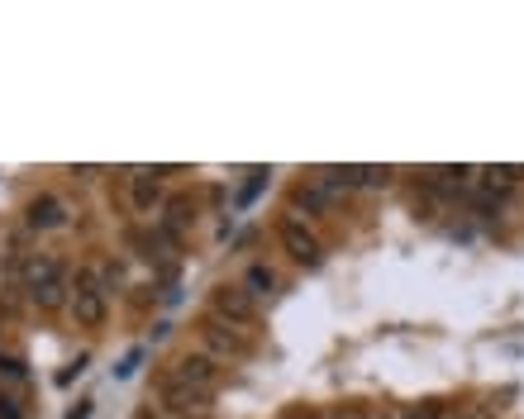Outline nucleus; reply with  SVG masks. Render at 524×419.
Wrapping results in <instances>:
<instances>
[{
    "instance_id": "1",
    "label": "nucleus",
    "mask_w": 524,
    "mask_h": 419,
    "mask_svg": "<svg viewBox=\"0 0 524 419\" xmlns=\"http://www.w3.org/2000/svg\"><path fill=\"white\" fill-rule=\"evenodd\" d=\"M72 314H77L81 329H105V320H110V291L96 281V271H77Z\"/></svg>"
},
{
    "instance_id": "2",
    "label": "nucleus",
    "mask_w": 524,
    "mask_h": 419,
    "mask_svg": "<svg viewBox=\"0 0 524 419\" xmlns=\"http://www.w3.org/2000/svg\"><path fill=\"white\" fill-rule=\"evenodd\" d=\"M277 239L291 253V262H301V267H320L324 262V243H320V234H314L301 215H282L277 220Z\"/></svg>"
},
{
    "instance_id": "3",
    "label": "nucleus",
    "mask_w": 524,
    "mask_h": 419,
    "mask_svg": "<svg viewBox=\"0 0 524 419\" xmlns=\"http://www.w3.org/2000/svg\"><path fill=\"white\" fill-rule=\"evenodd\" d=\"M167 382H181V386H196V391H210L215 395L220 382H224V367L210 358V353H181L172 367H162Z\"/></svg>"
},
{
    "instance_id": "4",
    "label": "nucleus",
    "mask_w": 524,
    "mask_h": 419,
    "mask_svg": "<svg viewBox=\"0 0 524 419\" xmlns=\"http://www.w3.org/2000/svg\"><path fill=\"white\" fill-rule=\"evenodd\" d=\"M196 333H200V343L210 348V358H248L253 353V339H248L243 329H234V324H224V320H215V314H205V320L196 324Z\"/></svg>"
},
{
    "instance_id": "5",
    "label": "nucleus",
    "mask_w": 524,
    "mask_h": 419,
    "mask_svg": "<svg viewBox=\"0 0 524 419\" xmlns=\"http://www.w3.org/2000/svg\"><path fill=\"white\" fill-rule=\"evenodd\" d=\"M210 314L224 320V324H234V329H248V324H258V301L248 296L243 286L220 281L215 291H210Z\"/></svg>"
},
{
    "instance_id": "6",
    "label": "nucleus",
    "mask_w": 524,
    "mask_h": 419,
    "mask_svg": "<svg viewBox=\"0 0 524 419\" xmlns=\"http://www.w3.org/2000/svg\"><path fill=\"white\" fill-rule=\"evenodd\" d=\"M153 391H158V401L167 405V410H177V414H205V405H210V391H196V386H181V382H167V376L158 372L153 376Z\"/></svg>"
},
{
    "instance_id": "7",
    "label": "nucleus",
    "mask_w": 524,
    "mask_h": 419,
    "mask_svg": "<svg viewBox=\"0 0 524 419\" xmlns=\"http://www.w3.org/2000/svg\"><path fill=\"white\" fill-rule=\"evenodd\" d=\"M320 181L334 186V191H353V186H386L391 167H324Z\"/></svg>"
},
{
    "instance_id": "8",
    "label": "nucleus",
    "mask_w": 524,
    "mask_h": 419,
    "mask_svg": "<svg viewBox=\"0 0 524 419\" xmlns=\"http://www.w3.org/2000/svg\"><path fill=\"white\" fill-rule=\"evenodd\" d=\"M334 200H339V191H334V186H324L320 177H314V181H301L296 191H291V205H296V210H305V215H314V220H320V215H329V210H334Z\"/></svg>"
},
{
    "instance_id": "9",
    "label": "nucleus",
    "mask_w": 524,
    "mask_h": 419,
    "mask_svg": "<svg viewBox=\"0 0 524 419\" xmlns=\"http://www.w3.org/2000/svg\"><path fill=\"white\" fill-rule=\"evenodd\" d=\"M129 196H134V210L139 215H153L162 205V172H149V167H139L129 177Z\"/></svg>"
},
{
    "instance_id": "10",
    "label": "nucleus",
    "mask_w": 524,
    "mask_h": 419,
    "mask_svg": "<svg viewBox=\"0 0 524 419\" xmlns=\"http://www.w3.org/2000/svg\"><path fill=\"white\" fill-rule=\"evenodd\" d=\"M29 224L34 229H62L67 224V205H62L57 196H34L29 200Z\"/></svg>"
},
{
    "instance_id": "11",
    "label": "nucleus",
    "mask_w": 524,
    "mask_h": 419,
    "mask_svg": "<svg viewBox=\"0 0 524 419\" xmlns=\"http://www.w3.org/2000/svg\"><path fill=\"white\" fill-rule=\"evenodd\" d=\"M243 291H248V296H272V291H277V271H272L267 262H253V267H248V277H243Z\"/></svg>"
},
{
    "instance_id": "12",
    "label": "nucleus",
    "mask_w": 524,
    "mask_h": 419,
    "mask_svg": "<svg viewBox=\"0 0 524 419\" xmlns=\"http://www.w3.org/2000/svg\"><path fill=\"white\" fill-rule=\"evenodd\" d=\"M25 281H29V291H38V286H53V281H62V267H57L53 258H29V267H25Z\"/></svg>"
},
{
    "instance_id": "13",
    "label": "nucleus",
    "mask_w": 524,
    "mask_h": 419,
    "mask_svg": "<svg viewBox=\"0 0 524 419\" xmlns=\"http://www.w3.org/2000/svg\"><path fill=\"white\" fill-rule=\"evenodd\" d=\"M29 301H34L38 310H57L62 301H67V286H62V281H53V286H38V291H29Z\"/></svg>"
},
{
    "instance_id": "14",
    "label": "nucleus",
    "mask_w": 524,
    "mask_h": 419,
    "mask_svg": "<svg viewBox=\"0 0 524 419\" xmlns=\"http://www.w3.org/2000/svg\"><path fill=\"white\" fill-rule=\"evenodd\" d=\"M324 419H372V405L367 401H344V405H329Z\"/></svg>"
},
{
    "instance_id": "15",
    "label": "nucleus",
    "mask_w": 524,
    "mask_h": 419,
    "mask_svg": "<svg viewBox=\"0 0 524 419\" xmlns=\"http://www.w3.org/2000/svg\"><path fill=\"white\" fill-rule=\"evenodd\" d=\"M0 419H29V414L19 410V401H15V395H5V391H0Z\"/></svg>"
},
{
    "instance_id": "16",
    "label": "nucleus",
    "mask_w": 524,
    "mask_h": 419,
    "mask_svg": "<svg viewBox=\"0 0 524 419\" xmlns=\"http://www.w3.org/2000/svg\"><path fill=\"white\" fill-rule=\"evenodd\" d=\"M453 419H496V410L491 405H472L467 414H453Z\"/></svg>"
},
{
    "instance_id": "17",
    "label": "nucleus",
    "mask_w": 524,
    "mask_h": 419,
    "mask_svg": "<svg viewBox=\"0 0 524 419\" xmlns=\"http://www.w3.org/2000/svg\"><path fill=\"white\" fill-rule=\"evenodd\" d=\"M0 372H5V376H25V363H19V358H0Z\"/></svg>"
},
{
    "instance_id": "18",
    "label": "nucleus",
    "mask_w": 524,
    "mask_h": 419,
    "mask_svg": "<svg viewBox=\"0 0 524 419\" xmlns=\"http://www.w3.org/2000/svg\"><path fill=\"white\" fill-rule=\"evenodd\" d=\"M382 419H415V405H396V410L382 414Z\"/></svg>"
},
{
    "instance_id": "19",
    "label": "nucleus",
    "mask_w": 524,
    "mask_h": 419,
    "mask_svg": "<svg viewBox=\"0 0 524 419\" xmlns=\"http://www.w3.org/2000/svg\"><path fill=\"white\" fill-rule=\"evenodd\" d=\"M191 419H205V414H191Z\"/></svg>"
}]
</instances>
